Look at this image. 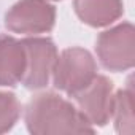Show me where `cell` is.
Returning <instances> with one entry per match:
<instances>
[{"instance_id":"obj_1","label":"cell","mask_w":135,"mask_h":135,"mask_svg":"<svg viewBox=\"0 0 135 135\" xmlns=\"http://www.w3.org/2000/svg\"><path fill=\"white\" fill-rule=\"evenodd\" d=\"M26 126L33 135L57 133H94L80 110L54 92L35 95L26 108Z\"/></svg>"},{"instance_id":"obj_2","label":"cell","mask_w":135,"mask_h":135,"mask_svg":"<svg viewBox=\"0 0 135 135\" xmlns=\"http://www.w3.org/2000/svg\"><path fill=\"white\" fill-rule=\"evenodd\" d=\"M97 76V64L89 51L83 48H69L57 56L52 69L54 86L73 97Z\"/></svg>"},{"instance_id":"obj_3","label":"cell","mask_w":135,"mask_h":135,"mask_svg":"<svg viewBox=\"0 0 135 135\" xmlns=\"http://www.w3.org/2000/svg\"><path fill=\"white\" fill-rule=\"evenodd\" d=\"M100 64L110 72H126L135 64V29L130 22H121L102 32L95 41Z\"/></svg>"},{"instance_id":"obj_4","label":"cell","mask_w":135,"mask_h":135,"mask_svg":"<svg viewBox=\"0 0 135 135\" xmlns=\"http://www.w3.org/2000/svg\"><path fill=\"white\" fill-rule=\"evenodd\" d=\"M54 24L56 8L48 0H19L5 15V27L15 33H45Z\"/></svg>"},{"instance_id":"obj_5","label":"cell","mask_w":135,"mask_h":135,"mask_svg":"<svg viewBox=\"0 0 135 135\" xmlns=\"http://www.w3.org/2000/svg\"><path fill=\"white\" fill-rule=\"evenodd\" d=\"M26 49V70L21 83L27 89H41L49 83L57 59V48L45 37H29L21 40Z\"/></svg>"},{"instance_id":"obj_6","label":"cell","mask_w":135,"mask_h":135,"mask_svg":"<svg viewBox=\"0 0 135 135\" xmlns=\"http://www.w3.org/2000/svg\"><path fill=\"white\" fill-rule=\"evenodd\" d=\"M80 113L91 126H107L113 114L114 88L113 83L102 75H97L89 86L73 95Z\"/></svg>"},{"instance_id":"obj_7","label":"cell","mask_w":135,"mask_h":135,"mask_svg":"<svg viewBox=\"0 0 135 135\" xmlns=\"http://www.w3.org/2000/svg\"><path fill=\"white\" fill-rule=\"evenodd\" d=\"M26 70V49L22 41L0 35V86H16Z\"/></svg>"},{"instance_id":"obj_8","label":"cell","mask_w":135,"mask_h":135,"mask_svg":"<svg viewBox=\"0 0 135 135\" xmlns=\"http://www.w3.org/2000/svg\"><path fill=\"white\" fill-rule=\"evenodd\" d=\"M76 16L91 27H105L124 13L122 0H73Z\"/></svg>"},{"instance_id":"obj_9","label":"cell","mask_w":135,"mask_h":135,"mask_svg":"<svg viewBox=\"0 0 135 135\" xmlns=\"http://www.w3.org/2000/svg\"><path fill=\"white\" fill-rule=\"evenodd\" d=\"M114 118V127L119 133L132 135L135 130V121H133V86L132 78L127 81V86L114 94L113 102V114Z\"/></svg>"},{"instance_id":"obj_10","label":"cell","mask_w":135,"mask_h":135,"mask_svg":"<svg viewBox=\"0 0 135 135\" xmlns=\"http://www.w3.org/2000/svg\"><path fill=\"white\" fill-rule=\"evenodd\" d=\"M21 116V103L11 92H0V133L15 127Z\"/></svg>"}]
</instances>
